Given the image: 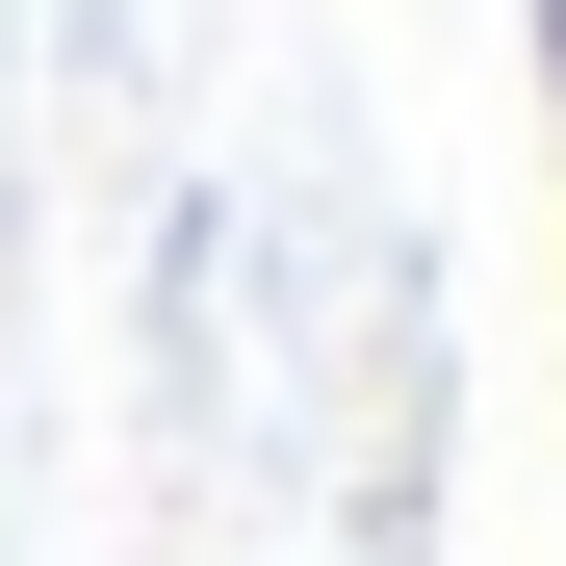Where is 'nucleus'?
<instances>
[{"label":"nucleus","mask_w":566,"mask_h":566,"mask_svg":"<svg viewBox=\"0 0 566 566\" xmlns=\"http://www.w3.org/2000/svg\"><path fill=\"white\" fill-rule=\"evenodd\" d=\"M541 104H566V0H541Z\"/></svg>","instance_id":"obj_1"}]
</instances>
